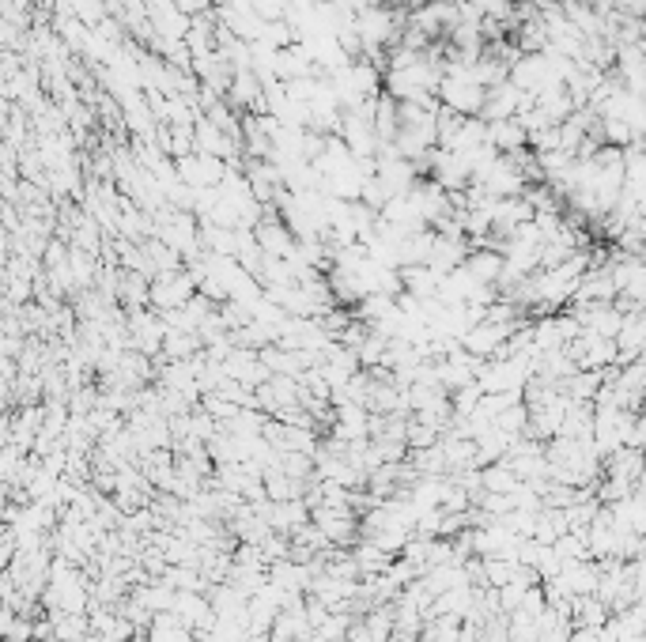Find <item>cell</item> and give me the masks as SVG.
<instances>
[{
    "label": "cell",
    "instance_id": "cell-1",
    "mask_svg": "<svg viewBox=\"0 0 646 642\" xmlns=\"http://www.w3.org/2000/svg\"><path fill=\"white\" fill-rule=\"evenodd\" d=\"M484 99H488V87L476 80L473 68L446 61V76H442V84H439L442 106L454 110V114H461V118H480Z\"/></svg>",
    "mask_w": 646,
    "mask_h": 642
},
{
    "label": "cell",
    "instance_id": "cell-2",
    "mask_svg": "<svg viewBox=\"0 0 646 642\" xmlns=\"http://www.w3.org/2000/svg\"><path fill=\"white\" fill-rule=\"evenodd\" d=\"M152 306L155 310H163V314H167V310H178V306H186V303H193V299H197V280H193V276H189V269L186 272H163V276H155V284L152 288Z\"/></svg>",
    "mask_w": 646,
    "mask_h": 642
},
{
    "label": "cell",
    "instance_id": "cell-3",
    "mask_svg": "<svg viewBox=\"0 0 646 642\" xmlns=\"http://www.w3.org/2000/svg\"><path fill=\"white\" fill-rule=\"evenodd\" d=\"M178 178H182L189 189H216L223 178H227V163L216 159V155L189 152L178 159Z\"/></svg>",
    "mask_w": 646,
    "mask_h": 642
},
{
    "label": "cell",
    "instance_id": "cell-4",
    "mask_svg": "<svg viewBox=\"0 0 646 642\" xmlns=\"http://www.w3.org/2000/svg\"><path fill=\"white\" fill-rule=\"evenodd\" d=\"M473 254V246H469V238L465 235H450V231H435V250L427 257V265L439 272H454L461 269L465 261Z\"/></svg>",
    "mask_w": 646,
    "mask_h": 642
},
{
    "label": "cell",
    "instance_id": "cell-5",
    "mask_svg": "<svg viewBox=\"0 0 646 642\" xmlns=\"http://www.w3.org/2000/svg\"><path fill=\"white\" fill-rule=\"evenodd\" d=\"M488 129H492V144L499 155H522L529 148V133L518 118L488 121Z\"/></svg>",
    "mask_w": 646,
    "mask_h": 642
},
{
    "label": "cell",
    "instance_id": "cell-6",
    "mask_svg": "<svg viewBox=\"0 0 646 642\" xmlns=\"http://www.w3.org/2000/svg\"><path fill=\"white\" fill-rule=\"evenodd\" d=\"M465 269L473 272L480 284H488V288H495V284L503 280V269H507V257L499 254V250H488V246H480V250H473V254H469V261H465Z\"/></svg>",
    "mask_w": 646,
    "mask_h": 642
}]
</instances>
